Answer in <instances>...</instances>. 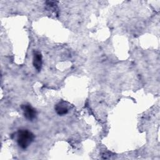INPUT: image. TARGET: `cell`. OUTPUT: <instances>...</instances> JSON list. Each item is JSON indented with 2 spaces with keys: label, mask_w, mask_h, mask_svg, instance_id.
<instances>
[{
  "label": "cell",
  "mask_w": 160,
  "mask_h": 160,
  "mask_svg": "<svg viewBox=\"0 0 160 160\" xmlns=\"http://www.w3.org/2000/svg\"><path fill=\"white\" fill-rule=\"evenodd\" d=\"M42 55L38 51L34 52L33 54V59H32V64L34 68L39 71L41 69L42 67Z\"/></svg>",
  "instance_id": "cell-3"
},
{
  "label": "cell",
  "mask_w": 160,
  "mask_h": 160,
  "mask_svg": "<svg viewBox=\"0 0 160 160\" xmlns=\"http://www.w3.org/2000/svg\"><path fill=\"white\" fill-rule=\"evenodd\" d=\"M34 139V134L27 129H20L18 132L17 142L21 149H26L32 142Z\"/></svg>",
  "instance_id": "cell-1"
},
{
  "label": "cell",
  "mask_w": 160,
  "mask_h": 160,
  "mask_svg": "<svg viewBox=\"0 0 160 160\" xmlns=\"http://www.w3.org/2000/svg\"><path fill=\"white\" fill-rule=\"evenodd\" d=\"M21 108L23 111L24 116L29 121H32L36 118V111L29 104H22Z\"/></svg>",
  "instance_id": "cell-2"
},
{
  "label": "cell",
  "mask_w": 160,
  "mask_h": 160,
  "mask_svg": "<svg viewBox=\"0 0 160 160\" xmlns=\"http://www.w3.org/2000/svg\"><path fill=\"white\" fill-rule=\"evenodd\" d=\"M55 111L56 113L59 116L65 115L68 112V105H66L64 101H61L56 105Z\"/></svg>",
  "instance_id": "cell-4"
}]
</instances>
